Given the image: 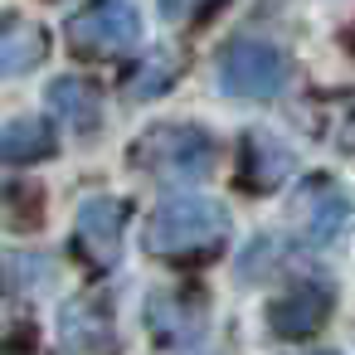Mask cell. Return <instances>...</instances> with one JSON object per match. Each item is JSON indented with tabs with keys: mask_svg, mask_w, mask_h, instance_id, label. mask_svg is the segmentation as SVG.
<instances>
[{
	"mask_svg": "<svg viewBox=\"0 0 355 355\" xmlns=\"http://www.w3.org/2000/svg\"><path fill=\"white\" fill-rule=\"evenodd\" d=\"M0 156H6L10 166H30V161L54 156V127H49V122H35V117H15V122H6V137H0Z\"/></svg>",
	"mask_w": 355,
	"mask_h": 355,
	"instance_id": "4fadbf2b",
	"label": "cell"
},
{
	"mask_svg": "<svg viewBox=\"0 0 355 355\" xmlns=\"http://www.w3.org/2000/svg\"><path fill=\"white\" fill-rule=\"evenodd\" d=\"M331 302H336V292H331L326 277H302V282H292L282 297H272L268 326H272V336H282V340H302V336H311V331L331 316Z\"/></svg>",
	"mask_w": 355,
	"mask_h": 355,
	"instance_id": "52a82bcc",
	"label": "cell"
},
{
	"mask_svg": "<svg viewBox=\"0 0 355 355\" xmlns=\"http://www.w3.org/2000/svg\"><path fill=\"white\" fill-rule=\"evenodd\" d=\"M44 54H49L44 30H40L35 20L6 15V35H0V64H6V73H10V78H15V73H30V69L44 64Z\"/></svg>",
	"mask_w": 355,
	"mask_h": 355,
	"instance_id": "7c38bea8",
	"label": "cell"
},
{
	"mask_svg": "<svg viewBox=\"0 0 355 355\" xmlns=\"http://www.w3.org/2000/svg\"><path fill=\"white\" fill-rule=\"evenodd\" d=\"M229 239V209L209 195H175L146 219V253L166 263H200Z\"/></svg>",
	"mask_w": 355,
	"mask_h": 355,
	"instance_id": "6da1fadb",
	"label": "cell"
},
{
	"mask_svg": "<svg viewBox=\"0 0 355 355\" xmlns=\"http://www.w3.org/2000/svg\"><path fill=\"white\" fill-rule=\"evenodd\" d=\"M146 331L161 350H180L205 336V302L190 292H156L146 302Z\"/></svg>",
	"mask_w": 355,
	"mask_h": 355,
	"instance_id": "ba28073f",
	"label": "cell"
},
{
	"mask_svg": "<svg viewBox=\"0 0 355 355\" xmlns=\"http://www.w3.org/2000/svg\"><path fill=\"white\" fill-rule=\"evenodd\" d=\"M64 40L78 59H122L141 44V15L132 0H88L69 15Z\"/></svg>",
	"mask_w": 355,
	"mask_h": 355,
	"instance_id": "3957f363",
	"label": "cell"
},
{
	"mask_svg": "<svg viewBox=\"0 0 355 355\" xmlns=\"http://www.w3.org/2000/svg\"><path fill=\"white\" fill-rule=\"evenodd\" d=\"M219 93L243 98V103H268L287 88V54L268 40H234L214 59Z\"/></svg>",
	"mask_w": 355,
	"mask_h": 355,
	"instance_id": "277c9868",
	"label": "cell"
},
{
	"mask_svg": "<svg viewBox=\"0 0 355 355\" xmlns=\"http://www.w3.org/2000/svg\"><path fill=\"white\" fill-rule=\"evenodd\" d=\"M292 219L306 229L311 243H331V239H340V234L355 224V200H350V190H340L331 175H311V180L297 190Z\"/></svg>",
	"mask_w": 355,
	"mask_h": 355,
	"instance_id": "5b68a950",
	"label": "cell"
},
{
	"mask_svg": "<svg viewBox=\"0 0 355 355\" xmlns=\"http://www.w3.org/2000/svg\"><path fill=\"white\" fill-rule=\"evenodd\" d=\"M127 161L156 180H205L214 171V141L205 127L190 122H161L141 132L127 151Z\"/></svg>",
	"mask_w": 355,
	"mask_h": 355,
	"instance_id": "7a4b0ae2",
	"label": "cell"
},
{
	"mask_svg": "<svg viewBox=\"0 0 355 355\" xmlns=\"http://www.w3.org/2000/svg\"><path fill=\"white\" fill-rule=\"evenodd\" d=\"M161 6V20H171V25H185V20H195V15H205L214 0H156Z\"/></svg>",
	"mask_w": 355,
	"mask_h": 355,
	"instance_id": "e0dca14e",
	"label": "cell"
},
{
	"mask_svg": "<svg viewBox=\"0 0 355 355\" xmlns=\"http://www.w3.org/2000/svg\"><path fill=\"white\" fill-rule=\"evenodd\" d=\"M292 171V151L268 137V132H248L243 146H239V180L243 190H277Z\"/></svg>",
	"mask_w": 355,
	"mask_h": 355,
	"instance_id": "30bf717a",
	"label": "cell"
},
{
	"mask_svg": "<svg viewBox=\"0 0 355 355\" xmlns=\"http://www.w3.org/2000/svg\"><path fill=\"white\" fill-rule=\"evenodd\" d=\"M122 229H127V200H107V195H93L78 205V253L88 258V268L107 272L117 268L122 258Z\"/></svg>",
	"mask_w": 355,
	"mask_h": 355,
	"instance_id": "8992f818",
	"label": "cell"
},
{
	"mask_svg": "<svg viewBox=\"0 0 355 355\" xmlns=\"http://www.w3.org/2000/svg\"><path fill=\"white\" fill-rule=\"evenodd\" d=\"M54 272V263L44 253H10L6 258V287L10 292H25V287H44Z\"/></svg>",
	"mask_w": 355,
	"mask_h": 355,
	"instance_id": "5bb4252c",
	"label": "cell"
},
{
	"mask_svg": "<svg viewBox=\"0 0 355 355\" xmlns=\"http://www.w3.org/2000/svg\"><path fill=\"white\" fill-rule=\"evenodd\" d=\"M59 340L69 350H83V355L103 350L112 340V306L103 297H73V302H64V311H59Z\"/></svg>",
	"mask_w": 355,
	"mask_h": 355,
	"instance_id": "9c48e42d",
	"label": "cell"
},
{
	"mask_svg": "<svg viewBox=\"0 0 355 355\" xmlns=\"http://www.w3.org/2000/svg\"><path fill=\"white\" fill-rule=\"evenodd\" d=\"M311 355H336V350H311Z\"/></svg>",
	"mask_w": 355,
	"mask_h": 355,
	"instance_id": "ac0fdd59",
	"label": "cell"
},
{
	"mask_svg": "<svg viewBox=\"0 0 355 355\" xmlns=\"http://www.w3.org/2000/svg\"><path fill=\"white\" fill-rule=\"evenodd\" d=\"M282 263V243L272 239V234H258L248 248H243V258H239V277L243 282H258L263 272H272Z\"/></svg>",
	"mask_w": 355,
	"mask_h": 355,
	"instance_id": "9a60e30c",
	"label": "cell"
},
{
	"mask_svg": "<svg viewBox=\"0 0 355 355\" xmlns=\"http://www.w3.org/2000/svg\"><path fill=\"white\" fill-rule=\"evenodd\" d=\"M171 73H175V64H171L166 54H156L151 64H141V69L127 78V98H137V103H141V98L166 93V88H171Z\"/></svg>",
	"mask_w": 355,
	"mask_h": 355,
	"instance_id": "2e32d148",
	"label": "cell"
},
{
	"mask_svg": "<svg viewBox=\"0 0 355 355\" xmlns=\"http://www.w3.org/2000/svg\"><path fill=\"white\" fill-rule=\"evenodd\" d=\"M49 107H54L59 122H69L83 137L98 132V122H103V98L88 78H54L49 83Z\"/></svg>",
	"mask_w": 355,
	"mask_h": 355,
	"instance_id": "8fae6325",
	"label": "cell"
}]
</instances>
